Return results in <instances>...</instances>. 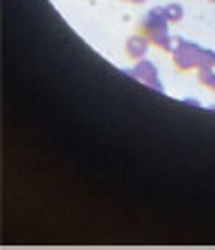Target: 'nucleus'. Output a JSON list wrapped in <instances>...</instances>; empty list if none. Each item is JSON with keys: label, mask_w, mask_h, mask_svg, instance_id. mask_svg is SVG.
<instances>
[{"label": "nucleus", "mask_w": 215, "mask_h": 250, "mask_svg": "<svg viewBox=\"0 0 215 250\" xmlns=\"http://www.w3.org/2000/svg\"><path fill=\"white\" fill-rule=\"evenodd\" d=\"M138 33L145 35L151 46L160 48V51H165V53L176 48V42H173V38L169 35V20H167V16H165V7L151 9L145 16V20L141 22Z\"/></svg>", "instance_id": "nucleus-1"}, {"label": "nucleus", "mask_w": 215, "mask_h": 250, "mask_svg": "<svg viewBox=\"0 0 215 250\" xmlns=\"http://www.w3.org/2000/svg\"><path fill=\"white\" fill-rule=\"evenodd\" d=\"M176 42V48L172 51V60L173 66L178 70H191V68H198L200 66V55H202V46L194 42H187L182 38H173Z\"/></svg>", "instance_id": "nucleus-2"}, {"label": "nucleus", "mask_w": 215, "mask_h": 250, "mask_svg": "<svg viewBox=\"0 0 215 250\" xmlns=\"http://www.w3.org/2000/svg\"><path fill=\"white\" fill-rule=\"evenodd\" d=\"M129 77L138 79V82H143L145 86H150V88H154V90L163 92V86H160V79H158V70H156V66L151 64V62L141 60L132 70H129Z\"/></svg>", "instance_id": "nucleus-3"}, {"label": "nucleus", "mask_w": 215, "mask_h": 250, "mask_svg": "<svg viewBox=\"0 0 215 250\" xmlns=\"http://www.w3.org/2000/svg\"><path fill=\"white\" fill-rule=\"evenodd\" d=\"M147 48H150V40L145 38V35H132V38L125 42V53H128L129 60H143L147 53Z\"/></svg>", "instance_id": "nucleus-4"}, {"label": "nucleus", "mask_w": 215, "mask_h": 250, "mask_svg": "<svg viewBox=\"0 0 215 250\" xmlns=\"http://www.w3.org/2000/svg\"><path fill=\"white\" fill-rule=\"evenodd\" d=\"M165 16H167V20L173 24V22H180L182 20L185 9H182V4H178V2H169L167 7H165Z\"/></svg>", "instance_id": "nucleus-5"}, {"label": "nucleus", "mask_w": 215, "mask_h": 250, "mask_svg": "<svg viewBox=\"0 0 215 250\" xmlns=\"http://www.w3.org/2000/svg\"><path fill=\"white\" fill-rule=\"evenodd\" d=\"M198 68H209V70L215 68V51H211V48H202V55H200V66H198Z\"/></svg>", "instance_id": "nucleus-6"}, {"label": "nucleus", "mask_w": 215, "mask_h": 250, "mask_svg": "<svg viewBox=\"0 0 215 250\" xmlns=\"http://www.w3.org/2000/svg\"><path fill=\"white\" fill-rule=\"evenodd\" d=\"M198 79L200 83H204V86H209L211 90L215 92V73L209 68H198Z\"/></svg>", "instance_id": "nucleus-7"}, {"label": "nucleus", "mask_w": 215, "mask_h": 250, "mask_svg": "<svg viewBox=\"0 0 215 250\" xmlns=\"http://www.w3.org/2000/svg\"><path fill=\"white\" fill-rule=\"evenodd\" d=\"M123 2H134V4H141V2H145V0H123Z\"/></svg>", "instance_id": "nucleus-8"}, {"label": "nucleus", "mask_w": 215, "mask_h": 250, "mask_svg": "<svg viewBox=\"0 0 215 250\" xmlns=\"http://www.w3.org/2000/svg\"><path fill=\"white\" fill-rule=\"evenodd\" d=\"M211 2H215V0H211Z\"/></svg>", "instance_id": "nucleus-9"}]
</instances>
